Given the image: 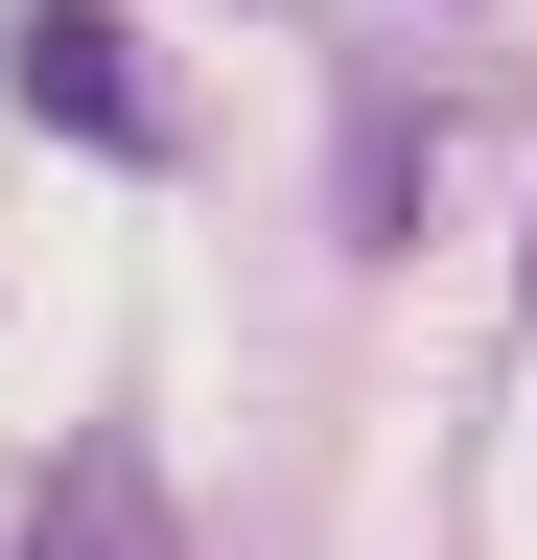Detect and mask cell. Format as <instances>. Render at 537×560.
<instances>
[{
  "label": "cell",
  "mask_w": 537,
  "mask_h": 560,
  "mask_svg": "<svg viewBox=\"0 0 537 560\" xmlns=\"http://www.w3.org/2000/svg\"><path fill=\"white\" fill-rule=\"evenodd\" d=\"M421 210H444V117H421V94H351V140H327V234L397 257Z\"/></svg>",
  "instance_id": "7a4b0ae2"
},
{
  "label": "cell",
  "mask_w": 537,
  "mask_h": 560,
  "mask_svg": "<svg viewBox=\"0 0 537 560\" xmlns=\"http://www.w3.org/2000/svg\"><path fill=\"white\" fill-rule=\"evenodd\" d=\"M514 304H537V257H514Z\"/></svg>",
  "instance_id": "277c9868"
},
{
  "label": "cell",
  "mask_w": 537,
  "mask_h": 560,
  "mask_svg": "<svg viewBox=\"0 0 537 560\" xmlns=\"http://www.w3.org/2000/svg\"><path fill=\"white\" fill-rule=\"evenodd\" d=\"M0 94H24L71 164H187V117H164V70L117 0H0Z\"/></svg>",
  "instance_id": "6da1fadb"
},
{
  "label": "cell",
  "mask_w": 537,
  "mask_h": 560,
  "mask_svg": "<svg viewBox=\"0 0 537 560\" xmlns=\"http://www.w3.org/2000/svg\"><path fill=\"white\" fill-rule=\"evenodd\" d=\"M24 560H164V467H141V420H94L71 490L24 514Z\"/></svg>",
  "instance_id": "3957f363"
}]
</instances>
